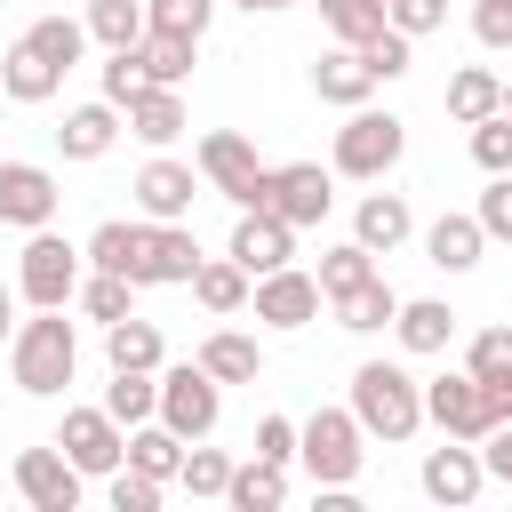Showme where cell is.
<instances>
[{
	"mask_svg": "<svg viewBox=\"0 0 512 512\" xmlns=\"http://www.w3.org/2000/svg\"><path fill=\"white\" fill-rule=\"evenodd\" d=\"M192 168H200V176H208V192H224L232 208H256L264 160H256V144H248L240 128H208V136H200V152H192Z\"/></svg>",
	"mask_w": 512,
	"mask_h": 512,
	"instance_id": "ba28073f",
	"label": "cell"
},
{
	"mask_svg": "<svg viewBox=\"0 0 512 512\" xmlns=\"http://www.w3.org/2000/svg\"><path fill=\"white\" fill-rule=\"evenodd\" d=\"M360 440H368V432H360L352 408H312V416L296 424V464H304L320 488H352V480H360V456H368Z\"/></svg>",
	"mask_w": 512,
	"mask_h": 512,
	"instance_id": "3957f363",
	"label": "cell"
},
{
	"mask_svg": "<svg viewBox=\"0 0 512 512\" xmlns=\"http://www.w3.org/2000/svg\"><path fill=\"white\" fill-rule=\"evenodd\" d=\"M472 40L480 48H512V0H472Z\"/></svg>",
	"mask_w": 512,
	"mask_h": 512,
	"instance_id": "681fc988",
	"label": "cell"
},
{
	"mask_svg": "<svg viewBox=\"0 0 512 512\" xmlns=\"http://www.w3.org/2000/svg\"><path fill=\"white\" fill-rule=\"evenodd\" d=\"M160 488H168V480H152V472L120 464V472H112V512H160Z\"/></svg>",
	"mask_w": 512,
	"mask_h": 512,
	"instance_id": "bcb514c9",
	"label": "cell"
},
{
	"mask_svg": "<svg viewBox=\"0 0 512 512\" xmlns=\"http://www.w3.org/2000/svg\"><path fill=\"white\" fill-rule=\"evenodd\" d=\"M248 264H232V256H200V272H192V296H200V312H216V320H232L240 304H248Z\"/></svg>",
	"mask_w": 512,
	"mask_h": 512,
	"instance_id": "484cf974",
	"label": "cell"
},
{
	"mask_svg": "<svg viewBox=\"0 0 512 512\" xmlns=\"http://www.w3.org/2000/svg\"><path fill=\"white\" fill-rule=\"evenodd\" d=\"M56 88H64V64H48V56L16 32L8 56H0V96H8V104H48Z\"/></svg>",
	"mask_w": 512,
	"mask_h": 512,
	"instance_id": "d6986e66",
	"label": "cell"
},
{
	"mask_svg": "<svg viewBox=\"0 0 512 512\" xmlns=\"http://www.w3.org/2000/svg\"><path fill=\"white\" fill-rule=\"evenodd\" d=\"M384 16H392V32L424 40V32H440V24H448V0H384Z\"/></svg>",
	"mask_w": 512,
	"mask_h": 512,
	"instance_id": "7dc6e473",
	"label": "cell"
},
{
	"mask_svg": "<svg viewBox=\"0 0 512 512\" xmlns=\"http://www.w3.org/2000/svg\"><path fill=\"white\" fill-rule=\"evenodd\" d=\"M104 408H112L120 424H152V416H160V368H112Z\"/></svg>",
	"mask_w": 512,
	"mask_h": 512,
	"instance_id": "d6a6232c",
	"label": "cell"
},
{
	"mask_svg": "<svg viewBox=\"0 0 512 512\" xmlns=\"http://www.w3.org/2000/svg\"><path fill=\"white\" fill-rule=\"evenodd\" d=\"M80 312H88V320H104V328H112V320H128V312H136V280H128V272H96V264H88V280H80Z\"/></svg>",
	"mask_w": 512,
	"mask_h": 512,
	"instance_id": "d590c367",
	"label": "cell"
},
{
	"mask_svg": "<svg viewBox=\"0 0 512 512\" xmlns=\"http://www.w3.org/2000/svg\"><path fill=\"white\" fill-rule=\"evenodd\" d=\"M24 40H32L48 64H64V72H72V64L88 56V16H40V24H24Z\"/></svg>",
	"mask_w": 512,
	"mask_h": 512,
	"instance_id": "e575fe53",
	"label": "cell"
},
{
	"mask_svg": "<svg viewBox=\"0 0 512 512\" xmlns=\"http://www.w3.org/2000/svg\"><path fill=\"white\" fill-rule=\"evenodd\" d=\"M200 368H208L216 384H256V376H264V352H256V336H240V328H216V336L200 344Z\"/></svg>",
	"mask_w": 512,
	"mask_h": 512,
	"instance_id": "f546056e",
	"label": "cell"
},
{
	"mask_svg": "<svg viewBox=\"0 0 512 512\" xmlns=\"http://www.w3.org/2000/svg\"><path fill=\"white\" fill-rule=\"evenodd\" d=\"M256 456L296 464V424H288V416H264V424H256Z\"/></svg>",
	"mask_w": 512,
	"mask_h": 512,
	"instance_id": "f907efd6",
	"label": "cell"
},
{
	"mask_svg": "<svg viewBox=\"0 0 512 512\" xmlns=\"http://www.w3.org/2000/svg\"><path fill=\"white\" fill-rule=\"evenodd\" d=\"M480 464H488V480H504V488H512V424H496V432L480 440Z\"/></svg>",
	"mask_w": 512,
	"mask_h": 512,
	"instance_id": "816d5d0a",
	"label": "cell"
},
{
	"mask_svg": "<svg viewBox=\"0 0 512 512\" xmlns=\"http://www.w3.org/2000/svg\"><path fill=\"white\" fill-rule=\"evenodd\" d=\"M216 416H224V384H216L200 360L160 368V424H176L184 440H208V432H216Z\"/></svg>",
	"mask_w": 512,
	"mask_h": 512,
	"instance_id": "9c48e42d",
	"label": "cell"
},
{
	"mask_svg": "<svg viewBox=\"0 0 512 512\" xmlns=\"http://www.w3.org/2000/svg\"><path fill=\"white\" fill-rule=\"evenodd\" d=\"M112 144H120V104H112V96L72 104V112H64V128H56V152H64V160H104Z\"/></svg>",
	"mask_w": 512,
	"mask_h": 512,
	"instance_id": "ffe728a7",
	"label": "cell"
},
{
	"mask_svg": "<svg viewBox=\"0 0 512 512\" xmlns=\"http://www.w3.org/2000/svg\"><path fill=\"white\" fill-rule=\"evenodd\" d=\"M144 248H152V216H144V224L112 216V224L88 232V264H96V272H128L136 288H152V256H144Z\"/></svg>",
	"mask_w": 512,
	"mask_h": 512,
	"instance_id": "e0dca14e",
	"label": "cell"
},
{
	"mask_svg": "<svg viewBox=\"0 0 512 512\" xmlns=\"http://www.w3.org/2000/svg\"><path fill=\"white\" fill-rule=\"evenodd\" d=\"M152 288H192V272H200V240L184 232V224H152Z\"/></svg>",
	"mask_w": 512,
	"mask_h": 512,
	"instance_id": "f1b7e54d",
	"label": "cell"
},
{
	"mask_svg": "<svg viewBox=\"0 0 512 512\" xmlns=\"http://www.w3.org/2000/svg\"><path fill=\"white\" fill-rule=\"evenodd\" d=\"M232 264H248V280H264V272H280L288 256H296V224L288 216H272V208H240V224H232V248H224Z\"/></svg>",
	"mask_w": 512,
	"mask_h": 512,
	"instance_id": "2e32d148",
	"label": "cell"
},
{
	"mask_svg": "<svg viewBox=\"0 0 512 512\" xmlns=\"http://www.w3.org/2000/svg\"><path fill=\"white\" fill-rule=\"evenodd\" d=\"M472 216H480V232H488V240H512V168H504V176H488V192H480V208H472Z\"/></svg>",
	"mask_w": 512,
	"mask_h": 512,
	"instance_id": "c3c4849f",
	"label": "cell"
},
{
	"mask_svg": "<svg viewBox=\"0 0 512 512\" xmlns=\"http://www.w3.org/2000/svg\"><path fill=\"white\" fill-rule=\"evenodd\" d=\"M144 32H152L144 0H88V40L96 48H136Z\"/></svg>",
	"mask_w": 512,
	"mask_h": 512,
	"instance_id": "836d02e7",
	"label": "cell"
},
{
	"mask_svg": "<svg viewBox=\"0 0 512 512\" xmlns=\"http://www.w3.org/2000/svg\"><path fill=\"white\" fill-rule=\"evenodd\" d=\"M504 112H512V80H504Z\"/></svg>",
	"mask_w": 512,
	"mask_h": 512,
	"instance_id": "11a10c76",
	"label": "cell"
},
{
	"mask_svg": "<svg viewBox=\"0 0 512 512\" xmlns=\"http://www.w3.org/2000/svg\"><path fill=\"white\" fill-rule=\"evenodd\" d=\"M56 208H64V184L40 160H0V224L40 232V224H56Z\"/></svg>",
	"mask_w": 512,
	"mask_h": 512,
	"instance_id": "7c38bea8",
	"label": "cell"
},
{
	"mask_svg": "<svg viewBox=\"0 0 512 512\" xmlns=\"http://www.w3.org/2000/svg\"><path fill=\"white\" fill-rule=\"evenodd\" d=\"M408 232H416V216H408V200H400V192H368V200L352 208V240H360V248H376V256H392Z\"/></svg>",
	"mask_w": 512,
	"mask_h": 512,
	"instance_id": "44dd1931",
	"label": "cell"
},
{
	"mask_svg": "<svg viewBox=\"0 0 512 512\" xmlns=\"http://www.w3.org/2000/svg\"><path fill=\"white\" fill-rule=\"evenodd\" d=\"M80 264H88V248H72L64 232H48V224H40V232L24 240V256H16V296H24L32 312H56V304H72V296H80V280H88Z\"/></svg>",
	"mask_w": 512,
	"mask_h": 512,
	"instance_id": "5b68a950",
	"label": "cell"
},
{
	"mask_svg": "<svg viewBox=\"0 0 512 512\" xmlns=\"http://www.w3.org/2000/svg\"><path fill=\"white\" fill-rule=\"evenodd\" d=\"M128 192H136V208H144L152 224H184V216H192V200H200V168H184V160H168V152H160V160H144V168H136V184H128Z\"/></svg>",
	"mask_w": 512,
	"mask_h": 512,
	"instance_id": "9a60e30c",
	"label": "cell"
},
{
	"mask_svg": "<svg viewBox=\"0 0 512 512\" xmlns=\"http://www.w3.org/2000/svg\"><path fill=\"white\" fill-rule=\"evenodd\" d=\"M424 424H440L448 440H488V432H496V416H488V384H480L472 368L432 376V384H424Z\"/></svg>",
	"mask_w": 512,
	"mask_h": 512,
	"instance_id": "30bf717a",
	"label": "cell"
},
{
	"mask_svg": "<svg viewBox=\"0 0 512 512\" xmlns=\"http://www.w3.org/2000/svg\"><path fill=\"white\" fill-rule=\"evenodd\" d=\"M400 152H408V120L400 112H376V104H352L344 112V128H336V176L376 184V176L400 168Z\"/></svg>",
	"mask_w": 512,
	"mask_h": 512,
	"instance_id": "277c9868",
	"label": "cell"
},
{
	"mask_svg": "<svg viewBox=\"0 0 512 512\" xmlns=\"http://www.w3.org/2000/svg\"><path fill=\"white\" fill-rule=\"evenodd\" d=\"M480 256H488L480 216H432V232H424V264H440V272H472Z\"/></svg>",
	"mask_w": 512,
	"mask_h": 512,
	"instance_id": "7402d4cb",
	"label": "cell"
},
{
	"mask_svg": "<svg viewBox=\"0 0 512 512\" xmlns=\"http://www.w3.org/2000/svg\"><path fill=\"white\" fill-rule=\"evenodd\" d=\"M464 368H472L480 384H512V328H480V336L464 344Z\"/></svg>",
	"mask_w": 512,
	"mask_h": 512,
	"instance_id": "f35d334b",
	"label": "cell"
},
{
	"mask_svg": "<svg viewBox=\"0 0 512 512\" xmlns=\"http://www.w3.org/2000/svg\"><path fill=\"white\" fill-rule=\"evenodd\" d=\"M128 136H144L152 152L176 144V136H184V96H176V88H144V96L128 104Z\"/></svg>",
	"mask_w": 512,
	"mask_h": 512,
	"instance_id": "1f68e13d",
	"label": "cell"
},
{
	"mask_svg": "<svg viewBox=\"0 0 512 512\" xmlns=\"http://www.w3.org/2000/svg\"><path fill=\"white\" fill-rule=\"evenodd\" d=\"M136 56H144V80H152V88H184V80H192L200 40H184V32H144V40H136Z\"/></svg>",
	"mask_w": 512,
	"mask_h": 512,
	"instance_id": "4dcf8cb0",
	"label": "cell"
},
{
	"mask_svg": "<svg viewBox=\"0 0 512 512\" xmlns=\"http://www.w3.org/2000/svg\"><path fill=\"white\" fill-rule=\"evenodd\" d=\"M144 88H152V80H144V56H136V48H104V96L128 112Z\"/></svg>",
	"mask_w": 512,
	"mask_h": 512,
	"instance_id": "7bdbcfd3",
	"label": "cell"
},
{
	"mask_svg": "<svg viewBox=\"0 0 512 512\" xmlns=\"http://www.w3.org/2000/svg\"><path fill=\"white\" fill-rule=\"evenodd\" d=\"M80 480H88V472H80V464H72L56 440L16 456V496H24L32 512H72V504H80Z\"/></svg>",
	"mask_w": 512,
	"mask_h": 512,
	"instance_id": "4fadbf2b",
	"label": "cell"
},
{
	"mask_svg": "<svg viewBox=\"0 0 512 512\" xmlns=\"http://www.w3.org/2000/svg\"><path fill=\"white\" fill-rule=\"evenodd\" d=\"M224 504H232V512H272V504H288V464H272V456H248V464H232V488H224Z\"/></svg>",
	"mask_w": 512,
	"mask_h": 512,
	"instance_id": "83f0119b",
	"label": "cell"
},
{
	"mask_svg": "<svg viewBox=\"0 0 512 512\" xmlns=\"http://www.w3.org/2000/svg\"><path fill=\"white\" fill-rule=\"evenodd\" d=\"M376 88H384V80L368 72V56H360L352 40H336V48H328V56L312 64V96H320V104H336V112H352V104H368Z\"/></svg>",
	"mask_w": 512,
	"mask_h": 512,
	"instance_id": "ac0fdd59",
	"label": "cell"
},
{
	"mask_svg": "<svg viewBox=\"0 0 512 512\" xmlns=\"http://www.w3.org/2000/svg\"><path fill=\"white\" fill-rule=\"evenodd\" d=\"M56 448H64V456H72L88 480H112V472L128 464V424H120L112 408H64Z\"/></svg>",
	"mask_w": 512,
	"mask_h": 512,
	"instance_id": "52a82bcc",
	"label": "cell"
},
{
	"mask_svg": "<svg viewBox=\"0 0 512 512\" xmlns=\"http://www.w3.org/2000/svg\"><path fill=\"white\" fill-rule=\"evenodd\" d=\"M360 56H368V72H376V80H400V72H408V64H416V40H408V32H392V24H384V32H376V40H360Z\"/></svg>",
	"mask_w": 512,
	"mask_h": 512,
	"instance_id": "f6af8a7d",
	"label": "cell"
},
{
	"mask_svg": "<svg viewBox=\"0 0 512 512\" xmlns=\"http://www.w3.org/2000/svg\"><path fill=\"white\" fill-rule=\"evenodd\" d=\"M8 368H16V392H32V400H56V392L72 384V368H80V336H72L64 304L40 312V320H16V336H8Z\"/></svg>",
	"mask_w": 512,
	"mask_h": 512,
	"instance_id": "7a4b0ae2",
	"label": "cell"
},
{
	"mask_svg": "<svg viewBox=\"0 0 512 512\" xmlns=\"http://www.w3.org/2000/svg\"><path fill=\"white\" fill-rule=\"evenodd\" d=\"M352 416L368 440H416L424 432V384L400 360H360L352 368Z\"/></svg>",
	"mask_w": 512,
	"mask_h": 512,
	"instance_id": "6da1fadb",
	"label": "cell"
},
{
	"mask_svg": "<svg viewBox=\"0 0 512 512\" xmlns=\"http://www.w3.org/2000/svg\"><path fill=\"white\" fill-rule=\"evenodd\" d=\"M184 448H192V440H184L176 424H160V416H152V424H128V464L152 472V480H176V472H184Z\"/></svg>",
	"mask_w": 512,
	"mask_h": 512,
	"instance_id": "4316f807",
	"label": "cell"
},
{
	"mask_svg": "<svg viewBox=\"0 0 512 512\" xmlns=\"http://www.w3.org/2000/svg\"><path fill=\"white\" fill-rule=\"evenodd\" d=\"M248 304H256V320H264V328H312V320H320V304H328V288H320V272L280 264V272H264V280L248 288Z\"/></svg>",
	"mask_w": 512,
	"mask_h": 512,
	"instance_id": "8fae6325",
	"label": "cell"
},
{
	"mask_svg": "<svg viewBox=\"0 0 512 512\" xmlns=\"http://www.w3.org/2000/svg\"><path fill=\"white\" fill-rule=\"evenodd\" d=\"M440 104H448V120H456V128H472V120L504 112V80H496L488 64H456V72H448V96H440Z\"/></svg>",
	"mask_w": 512,
	"mask_h": 512,
	"instance_id": "cb8c5ba5",
	"label": "cell"
},
{
	"mask_svg": "<svg viewBox=\"0 0 512 512\" xmlns=\"http://www.w3.org/2000/svg\"><path fill=\"white\" fill-rule=\"evenodd\" d=\"M232 8H248V16H272V8H296V0H232Z\"/></svg>",
	"mask_w": 512,
	"mask_h": 512,
	"instance_id": "db71d44e",
	"label": "cell"
},
{
	"mask_svg": "<svg viewBox=\"0 0 512 512\" xmlns=\"http://www.w3.org/2000/svg\"><path fill=\"white\" fill-rule=\"evenodd\" d=\"M472 160H480L488 176H504V168H512V112H488V120H472Z\"/></svg>",
	"mask_w": 512,
	"mask_h": 512,
	"instance_id": "ee69618b",
	"label": "cell"
},
{
	"mask_svg": "<svg viewBox=\"0 0 512 512\" xmlns=\"http://www.w3.org/2000/svg\"><path fill=\"white\" fill-rule=\"evenodd\" d=\"M256 208H272V216H288V224L304 232V224H320V216L336 208V184H328L320 160H280V168H264Z\"/></svg>",
	"mask_w": 512,
	"mask_h": 512,
	"instance_id": "8992f818",
	"label": "cell"
},
{
	"mask_svg": "<svg viewBox=\"0 0 512 512\" xmlns=\"http://www.w3.org/2000/svg\"><path fill=\"white\" fill-rule=\"evenodd\" d=\"M176 488H192V496H224V488H232V456H224V448H184Z\"/></svg>",
	"mask_w": 512,
	"mask_h": 512,
	"instance_id": "60d3db41",
	"label": "cell"
},
{
	"mask_svg": "<svg viewBox=\"0 0 512 512\" xmlns=\"http://www.w3.org/2000/svg\"><path fill=\"white\" fill-rule=\"evenodd\" d=\"M392 328H400V352H416V360H432V352L456 344V312H448L440 296H408Z\"/></svg>",
	"mask_w": 512,
	"mask_h": 512,
	"instance_id": "603a6c76",
	"label": "cell"
},
{
	"mask_svg": "<svg viewBox=\"0 0 512 512\" xmlns=\"http://www.w3.org/2000/svg\"><path fill=\"white\" fill-rule=\"evenodd\" d=\"M104 360H112V368H160V328L136 320V312L112 320V328H104Z\"/></svg>",
	"mask_w": 512,
	"mask_h": 512,
	"instance_id": "8d00e7d4",
	"label": "cell"
},
{
	"mask_svg": "<svg viewBox=\"0 0 512 512\" xmlns=\"http://www.w3.org/2000/svg\"><path fill=\"white\" fill-rule=\"evenodd\" d=\"M368 272H376V248H360V240H344V248H328V256H320V288H328V296L360 288Z\"/></svg>",
	"mask_w": 512,
	"mask_h": 512,
	"instance_id": "ab89813d",
	"label": "cell"
},
{
	"mask_svg": "<svg viewBox=\"0 0 512 512\" xmlns=\"http://www.w3.org/2000/svg\"><path fill=\"white\" fill-rule=\"evenodd\" d=\"M144 16H152V32H184V40H200V32L216 24V0H144Z\"/></svg>",
	"mask_w": 512,
	"mask_h": 512,
	"instance_id": "b9f144b4",
	"label": "cell"
},
{
	"mask_svg": "<svg viewBox=\"0 0 512 512\" xmlns=\"http://www.w3.org/2000/svg\"><path fill=\"white\" fill-rule=\"evenodd\" d=\"M328 312H336V328H352V336H376V328H392L400 320V296L368 272L360 288H344V296H328Z\"/></svg>",
	"mask_w": 512,
	"mask_h": 512,
	"instance_id": "d4e9b609",
	"label": "cell"
},
{
	"mask_svg": "<svg viewBox=\"0 0 512 512\" xmlns=\"http://www.w3.org/2000/svg\"><path fill=\"white\" fill-rule=\"evenodd\" d=\"M8 336H16V296L0 288V344H8Z\"/></svg>",
	"mask_w": 512,
	"mask_h": 512,
	"instance_id": "f5cc1de1",
	"label": "cell"
},
{
	"mask_svg": "<svg viewBox=\"0 0 512 512\" xmlns=\"http://www.w3.org/2000/svg\"><path fill=\"white\" fill-rule=\"evenodd\" d=\"M320 24H328L336 40H352V48H360V40H376L392 16H384V0H320Z\"/></svg>",
	"mask_w": 512,
	"mask_h": 512,
	"instance_id": "74e56055",
	"label": "cell"
},
{
	"mask_svg": "<svg viewBox=\"0 0 512 512\" xmlns=\"http://www.w3.org/2000/svg\"><path fill=\"white\" fill-rule=\"evenodd\" d=\"M424 496L432 504H480V488H488V464H480V440H448V448H424Z\"/></svg>",
	"mask_w": 512,
	"mask_h": 512,
	"instance_id": "5bb4252c",
	"label": "cell"
}]
</instances>
